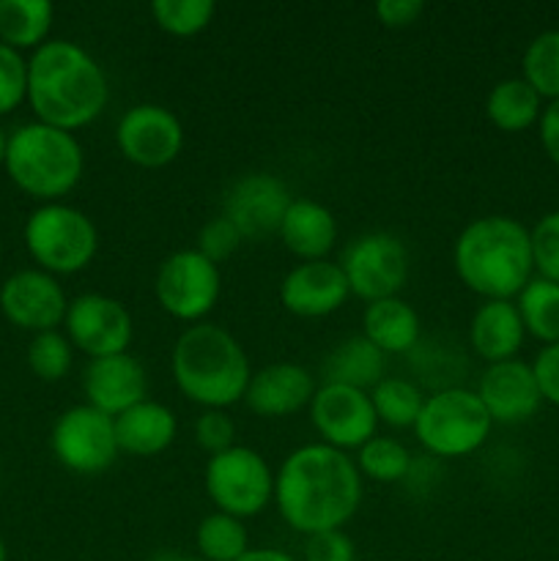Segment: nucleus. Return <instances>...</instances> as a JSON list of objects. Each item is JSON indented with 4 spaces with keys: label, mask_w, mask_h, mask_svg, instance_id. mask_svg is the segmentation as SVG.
Returning a JSON list of instances; mask_svg holds the SVG:
<instances>
[{
    "label": "nucleus",
    "mask_w": 559,
    "mask_h": 561,
    "mask_svg": "<svg viewBox=\"0 0 559 561\" xmlns=\"http://www.w3.org/2000/svg\"><path fill=\"white\" fill-rule=\"evenodd\" d=\"M362 496L365 482L354 458L329 444H301L274 471V507L296 535L343 529Z\"/></svg>",
    "instance_id": "nucleus-1"
},
{
    "label": "nucleus",
    "mask_w": 559,
    "mask_h": 561,
    "mask_svg": "<svg viewBox=\"0 0 559 561\" xmlns=\"http://www.w3.org/2000/svg\"><path fill=\"white\" fill-rule=\"evenodd\" d=\"M107 102L104 66L82 44L49 38L27 58V104L42 124L64 131L85 129Z\"/></svg>",
    "instance_id": "nucleus-2"
},
{
    "label": "nucleus",
    "mask_w": 559,
    "mask_h": 561,
    "mask_svg": "<svg viewBox=\"0 0 559 561\" xmlns=\"http://www.w3.org/2000/svg\"><path fill=\"white\" fill-rule=\"evenodd\" d=\"M453 266L482 301H515L535 277L529 228L507 214L471 219L453 244Z\"/></svg>",
    "instance_id": "nucleus-3"
},
{
    "label": "nucleus",
    "mask_w": 559,
    "mask_h": 561,
    "mask_svg": "<svg viewBox=\"0 0 559 561\" xmlns=\"http://www.w3.org/2000/svg\"><path fill=\"white\" fill-rule=\"evenodd\" d=\"M170 373L190 403L206 409H225L241 403L252 378L244 345L219 323L203 321L175 337L170 351Z\"/></svg>",
    "instance_id": "nucleus-4"
},
{
    "label": "nucleus",
    "mask_w": 559,
    "mask_h": 561,
    "mask_svg": "<svg viewBox=\"0 0 559 561\" xmlns=\"http://www.w3.org/2000/svg\"><path fill=\"white\" fill-rule=\"evenodd\" d=\"M5 173L16 190L42 203H60L85 173V151L75 131L31 121L16 126L5 148Z\"/></svg>",
    "instance_id": "nucleus-5"
},
{
    "label": "nucleus",
    "mask_w": 559,
    "mask_h": 561,
    "mask_svg": "<svg viewBox=\"0 0 559 561\" xmlns=\"http://www.w3.org/2000/svg\"><path fill=\"white\" fill-rule=\"evenodd\" d=\"M411 431L431 458L458 460L488 442L493 420L475 389L444 387L427 394Z\"/></svg>",
    "instance_id": "nucleus-6"
},
{
    "label": "nucleus",
    "mask_w": 559,
    "mask_h": 561,
    "mask_svg": "<svg viewBox=\"0 0 559 561\" xmlns=\"http://www.w3.org/2000/svg\"><path fill=\"white\" fill-rule=\"evenodd\" d=\"M22 236L36 268L53 277L85 272L99 252L96 222L69 203H42L31 211Z\"/></svg>",
    "instance_id": "nucleus-7"
},
{
    "label": "nucleus",
    "mask_w": 559,
    "mask_h": 561,
    "mask_svg": "<svg viewBox=\"0 0 559 561\" xmlns=\"http://www.w3.org/2000/svg\"><path fill=\"white\" fill-rule=\"evenodd\" d=\"M203 488L214 510L247 520L274 504V471L258 449L236 444L212 455L203 469Z\"/></svg>",
    "instance_id": "nucleus-8"
},
{
    "label": "nucleus",
    "mask_w": 559,
    "mask_h": 561,
    "mask_svg": "<svg viewBox=\"0 0 559 561\" xmlns=\"http://www.w3.org/2000/svg\"><path fill=\"white\" fill-rule=\"evenodd\" d=\"M338 263L349 279L351 296L367 305L400 296L411 277L409 247L389 230H370V233L356 236Z\"/></svg>",
    "instance_id": "nucleus-9"
},
{
    "label": "nucleus",
    "mask_w": 559,
    "mask_h": 561,
    "mask_svg": "<svg viewBox=\"0 0 559 561\" xmlns=\"http://www.w3.org/2000/svg\"><path fill=\"white\" fill-rule=\"evenodd\" d=\"M223 294V274L217 263L203 257L195 247L175 250L159 263L153 296L170 318L181 323H203Z\"/></svg>",
    "instance_id": "nucleus-10"
},
{
    "label": "nucleus",
    "mask_w": 559,
    "mask_h": 561,
    "mask_svg": "<svg viewBox=\"0 0 559 561\" xmlns=\"http://www.w3.org/2000/svg\"><path fill=\"white\" fill-rule=\"evenodd\" d=\"M49 447L66 471L80 477L102 474L121 455L115 420L88 403L71 405L55 420Z\"/></svg>",
    "instance_id": "nucleus-11"
},
{
    "label": "nucleus",
    "mask_w": 559,
    "mask_h": 561,
    "mask_svg": "<svg viewBox=\"0 0 559 561\" xmlns=\"http://www.w3.org/2000/svg\"><path fill=\"white\" fill-rule=\"evenodd\" d=\"M115 146L121 157L137 168H168L184 148V124L164 104H132L115 124Z\"/></svg>",
    "instance_id": "nucleus-12"
},
{
    "label": "nucleus",
    "mask_w": 559,
    "mask_h": 561,
    "mask_svg": "<svg viewBox=\"0 0 559 561\" xmlns=\"http://www.w3.org/2000/svg\"><path fill=\"white\" fill-rule=\"evenodd\" d=\"M66 337L88 359L126 354L135 337V321L124 301L107 294H82L66 310Z\"/></svg>",
    "instance_id": "nucleus-13"
},
{
    "label": "nucleus",
    "mask_w": 559,
    "mask_h": 561,
    "mask_svg": "<svg viewBox=\"0 0 559 561\" xmlns=\"http://www.w3.org/2000/svg\"><path fill=\"white\" fill-rule=\"evenodd\" d=\"M310 422L321 444L349 453L370 442L378 431V416L370 392L343 383H327L316 389L310 400Z\"/></svg>",
    "instance_id": "nucleus-14"
},
{
    "label": "nucleus",
    "mask_w": 559,
    "mask_h": 561,
    "mask_svg": "<svg viewBox=\"0 0 559 561\" xmlns=\"http://www.w3.org/2000/svg\"><path fill=\"white\" fill-rule=\"evenodd\" d=\"M69 299L58 277L42 268H22L0 285V312L5 321L31 334L64 327Z\"/></svg>",
    "instance_id": "nucleus-15"
},
{
    "label": "nucleus",
    "mask_w": 559,
    "mask_h": 561,
    "mask_svg": "<svg viewBox=\"0 0 559 561\" xmlns=\"http://www.w3.org/2000/svg\"><path fill=\"white\" fill-rule=\"evenodd\" d=\"M290 201L294 197H290L288 186L277 175L247 173L230 184L223 217L233 222L244 241H263L269 236H277Z\"/></svg>",
    "instance_id": "nucleus-16"
},
{
    "label": "nucleus",
    "mask_w": 559,
    "mask_h": 561,
    "mask_svg": "<svg viewBox=\"0 0 559 561\" xmlns=\"http://www.w3.org/2000/svg\"><path fill=\"white\" fill-rule=\"evenodd\" d=\"M477 398L486 405L493 425H518L540 411L543 394L532 362L510 359L486 365L477 381Z\"/></svg>",
    "instance_id": "nucleus-17"
},
{
    "label": "nucleus",
    "mask_w": 559,
    "mask_h": 561,
    "mask_svg": "<svg viewBox=\"0 0 559 561\" xmlns=\"http://www.w3.org/2000/svg\"><path fill=\"white\" fill-rule=\"evenodd\" d=\"M351 288L334 261L296 263L280 283V305L296 318H329L349 301Z\"/></svg>",
    "instance_id": "nucleus-18"
},
{
    "label": "nucleus",
    "mask_w": 559,
    "mask_h": 561,
    "mask_svg": "<svg viewBox=\"0 0 559 561\" xmlns=\"http://www.w3.org/2000/svg\"><path fill=\"white\" fill-rule=\"evenodd\" d=\"M318 383L305 365L296 362H272V365L252 370L247 383L244 403L252 414L266 420H285L299 411L310 409Z\"/></svg>",
    "instance_id": "nucleus-19"
},
{
    "label": "nucleus",
    "mask_w": 559,
    "mask_h": 561,
    "mask_svg": "<svg viewBox=\"0 0 559 561\" xmlns=\"http://www.w3.org/2000/svg\"><path fill=\"white\" fill-rule=\"evenodd\" d=\"M82 392H85L88 405L115 420L126 409L146 400L148 373L142 362L129 351L104 356V359H91L82 373Z\"/></svg>",
    "instance_id": "nucleus-20"
},
{
    "label": "nucleus",
    "mask_w": 559,
    "mask_h": 561,
    "mask_svg": "<svg viewBox=\"0 0 559 561\" xmlns=\"http://www.w3.org/2000/svg\"><path fill=\"white\" fill-rule=\"evenodd\" d=\"M285 250L299 263L327 261L338 244V219L323 203L310 197H294L277 230Z\"/></svg>",
    "instance_id": "nucleus-21"
},
{
    "label": "nucleus",
    "mask_w": 559,
    "mask_h": 561,
    "mask_svg": "<svg viewBox=\"0 0 559 561\" xmlns=\"http://www.w3.org/2000/svg\"><path fill=\"white\" fill-rule=\"evenodd\" d=\"M526 329L515 301H482L469 321V345L486 365L518 359Z\"/></svg>",
    "instance_id": "nucleus-22"
},
{
    "label": "nucleus",
    "mask_w": 559,
    "mask_h": 561,
    "mask_svg": "<svg viewBox=\"0 0 559 561\" xmlns=\"http://www.w3.org/2000/svg\"><path fill=\"white\" fill-rule=\"evenodd\" d=\"M175 436H179V420H175L173 409H168L159 400L146 398L115 416L118 449L132 458L162 455L175 442Z\"/></svg>",
    "instance_id": "nucleus-23"
},
{
    "label": "nucleus",
    "mask_w": 559,
    "mask_h": 561,
    "mask_svg": "<svg viewBox=\"0 0 559 561\" xmlns=\"http://www.w3.org/2000/svg\"><path fill=\"white\" fill-rule=\"evenodd\" d=\"M362 337L370 340L381 354H409L420 345L422 321L414 307L400 296L370 301L362 312Z\"/></svg>",
    "instance_id": "nucleus-24"
},
{
    "label": "nucleus",
    "mask_w": 559,
    "mask_h": 561,
    "mask_svg": "<svg viewBox=\"0 0 559 561\" xmlns=\"http://www.w3.org/2000/svg\"><path fill=\"white\" fill-rule=\"evenodd\" d=\"M381 378H387V354H381L362 334L338 343L323 359V381L327 383H343V387L370 392Z\"/></svg>",
    "instance_id": "nucleus-25"
},
{
    "label": "nucleus",
    "mask_w": 559,
    "mask_h": 561,
    "mask_svg": "<svg viewBox=\"0 0 559 561\" xmlns=\"http://www.w3.org/2000/svg\"><path fill=\"white\" fill-rule=\"evenodd\" d=\"M543 107H546V102L537 96V91L524 80V77L499 80L486 96L488 121H491L499 131H507V135H518V131L537 126Z\"/></svg>",
    "instance_id": "nucleus-26"
},
{
    "label": "nucleus",
    "mask_w": 559,
    "mask_h": 561,
    "mask_svg": "<svg viewBox=\"0 0 559 561\" xmlns=\"http://www.w3.org/2000/svg\"><path fill=\"white\" fill-rule=\"evenodd\" d=\"M55 5L49 0H0V44L16 53H36L49 42Z\"/></svg>",
    "instance_id": "nucleus-27"
},
{
    "label": "nucleus",
    "mask_w": 559,
    "mask_h": 561,
    "mask_svg": "<svg viewBox=\"0 0 559 561\" xmlns=\"http://www.w3.org/2000/svg\"><path fill=\"white\" fill-rule=\"evenodd\" d=\"M515 307L524 321L526 337L537 343H559V283L532 277L529 285L515 296Z\"/></svg>",
    "instance_id": "nucleus-28"
},
{
    "label": "nucleus",
    "mask_w": 559,
    "mask_h": 561,
    "mask_svg": "<svg viewBox=\"0 0 559 561\" xmlns=\"http://www.w3.org/2000/svg\"><path fill=\"white\" fill-rule=\"evenodd\" d=\"M373 409H376L378 425L395 427V431H406L414 427L417 416H420L422 405H425V394L417 387L411 378L403 376H387L370 389Z\"/></svg>",
    "instance_id": "nucleus-29"
},
{
    "label": "nucleus",
    "mask_w": 559,
    "mask_h": 561,
    "mask_svg": "<svg viewBox=\"0 0 559 561\" xmlns=\"http://www.w3.org/2000/svg\"><path fill=\"white\" fill-rule=\"evenodd\" d=\"M195 548L203 561H239L250 551L244 520L225 513H208L195 529Z\"/></svg>",
    "instance_id": "nucleus-30"
},
{
    "label": "nucleus",
    "mask_w": 559,
    "mask_h": 561,
    "mask_svg": "<svg viewBox=\"0 0 559 561\" xmlns=\"http://www.w3.org/2000/svg\"><path fill=\"white\" fill-rule=\"evenodd\" d=\"M354 463L360 469L362 480L389 485V482H403L409 477L411 466H414V455L398 438L378 436L376 433L370 442L356 449Z\"/></svg>",
    "instance_id": "nucleus-31"
},
{
    "label": "nucleus",
    "mask_w": 559,
    "mask_h": 561,
    "mask_svg": "<svg viewBox=\"0 0 559 561\" xmlns=\"http://www.w3.org/2000/svg\"><path fill=\"white\" fill-rule=\"evenodd\" d=\"M521 77L537 91L543 102L559 99V27L543 31L526 44L521 55Z\"/></svg>",
    "instance_id": "nucleus-32"
},
{
    "label": "nucleus",
    "mask_w": 559,
    "mask_h": 561,
    "mask_svg": "<svg viewBox=\"0 0 559 561\" xmlns=\"http://www.w3.org/2000/svg\"><path fill=\"white\" fill-rule=\"evenodd\" d=\"M27 367L38 381H64L75 367V345L58 329L33 334L27 343Z\"/></svg>",
    "instance_id": "nucleus-33"
},
{
    "label": "nucleus",
    "mask_w": 559,
    "mask_h": 561,
    "mask_svg": "<svg viewBox=\"0 0 559 561\" xmlns=\"http://www.w3.org/2000/svg\"><path fill=\"white\" fill-rule=\"evenodd\" d=\"M217 5L212 0H153L151 16L164 33L179 38L197 36L212 25Z\"/></svg>",
    "instance_id": "nucleus-34"
},
{
    "label": "nucleus",
    "mask_w": 559,
    "mask_h": 561,
    "mask_svg": "<svg viewBox=\"0 0 559 561\" xmlns=\"http://www.w3.org/2000/svg\"><path fill=\"white\" fill-rule=\"evenodd\" d=\"M535 277L559 283V211H548L529 228Z\"/></svg>",
    "instance_id": "nucleus-35"
},
{
    "label": "nucleus",
    "mask_w": 559,
    "mask_h": 561,
    "mask_svg": "<svg viewBox=\"0 0 559 561\" xmlns=\"http://www.w3.org/2000/svg\"><path fill=\"white\" fill-rule=\"evenodd\" d=\"M27 102V58L0 44V115H9Z\"/></svg>",
    "instance_id": "nucleus-36"
},
{
    "label": "nucleus",
    "mask_w": 559,
    "mask_h": 561,
    "mask_svg": "<svg viewBox=\"0 0 559 561\" xmlns=\"http://www.w3.org/2000/svg\"><path fill=\"white\" fill-rule=\"evenodd\" d=\"M195 442L208 458L236 447V420L225 409L201 411L195 420Z\"/></svg>",
    "instance_id": "nucleus-37"
},
{
    "label": "nucleus",
    "mask_w": 559,
    "mask_h": 561,
    "mask_svg": "<svg viewBox=\"0 0 559 561\" xmlns=\"http://www.w3.org/2000/svg\"><path fill=\"white\" fill-rule=\"evenodd\" d=\"M241 233L233 228V222L230 219H225L223 214L214 219H208L206 225L201 228V233H197V247L195 250L201 252L203 257H208L212 263H225L230 261V257L239 252L241 247Z\"/></svg>",
    "instance_id": "nucleus-38"
},
{
    "label": "nucleus",
    "mask_w": 559,
    "mask_h": 561,
    "mask_svg": "<svg viewBox=\"0 0 559 561\" xmlns=\"http://www.w3.org/2000/svg\"><path fill=\"white\" fill-rule=\"evenodd\" d=\"M301 561H356V546L345 529L305 537Z\"/></svg>",
    "instance_id": "nucleus-39"
},
{
    "label": "nucleus",
    "mask_w": 559,
    "mask_h": 561,
    "mask_svg": "<svg viewBox=\"0 0 559 561\" xmlns=\"http://www.w3.org/2000/svg\"><path fill=\"white\" fill-rule=\"evenodd\" d=\"M532 370H535L543 403H551L559 409V343L543 345L532 362Z\"/></svg>",
    "instance_id": "nucleus-40"
},
{
    "label": "nucleus",
    "mask_w": 559,
    "mask_h": 561,
    "mask_svg": "<svg viewBox=\"0 0 559 561\" xmlns=\"http://www.w3.org/2000/svg\"><path fill=\"white\" fill-rule=\"evenodd\" d=\"M425 11L422 0H378L376 16L384 27H411Z\"/></svg>",
    "instance_id": "nucleus-41"
},
{
    "label": "nucleus",
    "mask_w": 559,
    "mask_h": 561,
    "mask_svg": "<svg viewBox=\"0 0 559 561\" xmlns=\"http://www.w3.org/2000/svg\"><path fill=\"white\" fill-rule=\"evenodd\" d=\"M537 137H540V148L548 162L559 168V99L546 102V107H543L540 121H537Z\"/></svg>",
    "instance_id": "nucleus-42"
},
{
    "label": "nucleus",
    "mask_w": 559,
    "mask_h": 561,
    "mask_svg": "<svg viewBox=\"0 0 559 561\" xmlns=\"http://www.w3.org/2000/svg\"><path fill=\"white\" fill-rule=\"evenodd\" d=\"M239 561H301L296 559L294 553L288 551H280V548H250Z\"/></svg>",
    "instance_id": "nucleus-43"
},
{
    "label": "nucleus",
    "mask_w": 559,
    "mask_h": 561,
    "mask_svg": "<svg viewBox=\"0 0 559 561\" xmlns=\"http://www.w3.org/2000/svg\"><path fill=\"white\" fill-rule=\"evenodd\" d=\"M5 148H9V135H5V129L0 126V164L5 162Z\"/></svg>",
    "instance_id": "nucleus-44"
},
{
    "label": "nucleus",
    "mask_w": 559,
    "mask_h": 561,
    "mask_svg": "<svg viewBox=\"0 0 559 561\" xmlns=\"http://www.w3.org/2000/svg\"><path fill=\"white\" fill-rule=\"evenodd\" d=\"M0 561H9V548H5L3 537H0Z\"/></svg>",
    "instance_id": "nucleus-45"
},
{
    "label": "nucleus",
    "mask_w": 559,
    "mask_h": 561,
    "mask_svg": "<svg viewBox=\"0 0 559 561\" xmlns=\"http://www.w3.org/2000/svg\"><path fill=\"white\" fill-rule=\"evenodd\" d=\"M168 561H203L201 557H173V559H168Z\"/></svg>",
    "instance_id": "nucleus-46"
},
{
    "label": "nucleus",
    "mask_w": 559,
    "mask_h": 561,
    "mask_svg": "<svg viewBox=\"0 0 559 561\" xmlns=\"http://www.w3.org/2000/svg\"><path fill=\"white\" fill-rule=\"evenodd\" d=\"M0 263H3V241H0Z\"/></svg>",
    "instance_id": "nucleus-47"
}]
</instances>
